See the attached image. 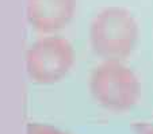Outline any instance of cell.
<instances>
[{"label":"cell","instance_id":"6da1fadb","mask_svg":"<svg viewBox=\"0 0 153 134\" xmlns=\"http://www.w3.org/2000/svg\"><path fill=\"white\" fill-rule=\"evenodd\" d=\"M138 39V26L127 10L107 7L102 10L90 27L94 52L104 61H122L133 52Z\"/></svg>","mask_w":153,"mask_h":134},{"label":"cell","instance_id":"7a4b0ae2","mask_svg":"<svg viewBox=\"0 0 153 134\" xmlns=\"http://www.w3.org/2000/svg\"><path fill=\"white\" fill-rule=\"evenodd\" d=\"M90 91L94 99L110 110H127L141 95L136 73L122 61H103L90 75Z\"/></svg>","mask_w":153,"mask_h":134},{"label":"cell","instance_id":"3957f363","mask_svg":"<svg viewBox=\"0 0 153 134\" xmlns=\"http://www.w3.org/2000/svg\"><path fill=\"white\" fill-rule=\"evenodd\" d=\"M75 50L67 38L48 35L33 42L26 53V70L37 84H53L69 72Z\"/></svg>","mask_w":153,"mask_h":134},{"label":"cell","instance_id":"277c9868","mask_svg":"<svg viewBox=\"0 0 153 134\" xmlns=\"http://www.w3.org/2000/svg\"><path fill=\"white\" fill-rule=\"evenodd\" d=\"M76 0H29L27 19L35 30L53 33L72 19Z\"/></svg>","mask_w":153,"mask_h":134}]
</instances>
